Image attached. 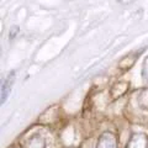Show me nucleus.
I'll return each instance as SVG.
<instances>
[{
  "mask_svg": "<svg viewBox=\"0 0 148 148\" xmlns=\"http://www.w3.org/2000/svg\"><path fill=\"white\" fill-rule=\"evenodd\" d=\"M142 77L145 80H148V57H146L145 62H143V67H142Z\"/></svg>",
  "mask_w": 148,
  "mask_h": 148,
  "instance_id": "nucleus-6",
  "label": "nucleus"
},
{
  "mask_svg": "<svg viewBox=\"0 0 148 148\" xmlns=\"http://www.w3.org/2000/svg\"><path fill=\"white\" fill-rule=\"evenodd\" d=\"M16 148H17V147H16Z\"/></svg>",
  "mask_w": 148,
  "mask_h": 148,
  "instance_id": "nucleus-8",
  "label": "nucleus"
},
{
  "mask_svg": "<svg viewBox=\"0 0 148 148\" xmlns=\"http://www.w3.org/2000/svg\"><path fill=\"white\" fill-rule=\"evenodd\" d=\"M137 103L143 110H148V88L143 89L137 96Z\"/></svg>",
  "mask_w": 148,
  "mask_h": 148,
  "instance_id": "nucleus-5",
  "label": "nucleus"
},
{
  "mask_svg": "<svg viewBox=\"0 0 148 148\" xmlns=\"http://www.w3.org/2000/svg\"><path fill=\"white\" fill-rule=\"evenodd\" d=\"M15 78H16L15 71H11L8 74L5 80L3 82V85H1V104H4L6 101L8 96H9V94H10L11 89H12L14 83H15Z\"/></svg>",
  "mask_w": 148,
  "mask_h": 148,
  "instance_id": "nucleus-2",
  "label": "nucleus"
},
{
  "mask_svg": "<svg viewBox=\"0 0 148 148\" xmlns=\"http://www.w3.org/2000/svg\"><path fill=\"white\" fill-rule=\"evenodd\" d=\"M126 148H148V137L145 133H133Z\"/></svg>",
  "mask_w": 148,
  "mask_h": 148,
  "instance_id": "nucleus-3",
  "label": "nucleus"
},
{
  "mask_svg": "<svg viewBox=\"0 0 148 148\" xmlns=\"http://www.w3.org/2000/svg\"><path fill=\"white\" fill-rule=\"evenodd\" d=\"M17 32H18V27H17V26H14V27H11V30H10V36H9V38L12 40L14 37H16Z\"/></svg>",
  "mask_w": 148,
  "mask_h": 148,
  "instance_id": "nucleus-7",
  "label": "nucleus"
},
{
  "mask_svg": "<svg viewBox=\"0 0 148 148\" xmlns=\"http://www.w3.org/2000/svg\"><path fill=\"white\" fill-rule=\"evenodd\" d=\"M96 148H117L116 136L111 132L101 133L98 140V143H96Z\"/></svg>",
  "mask_w": 148,
  "mask_h": 148,
  "instance_id": "nucleus-1",
  "label": "nucleus"
},
{
  "mask_svg": "<svg viewBox=\"0 0 148 148\" xmlns=\"http://www.w3.org/2000/svg\"><path fill=\"white\" fill-rule=\"evenodd\" d=\"M25 148H46V140L40 133L31 135L24 143Z\"/></svg>",
  "mask_w": 148,
  "mask_h": 148,
  "instance_id": "nucleus-4",
  "label": "nucleus"
}]
</instances>
